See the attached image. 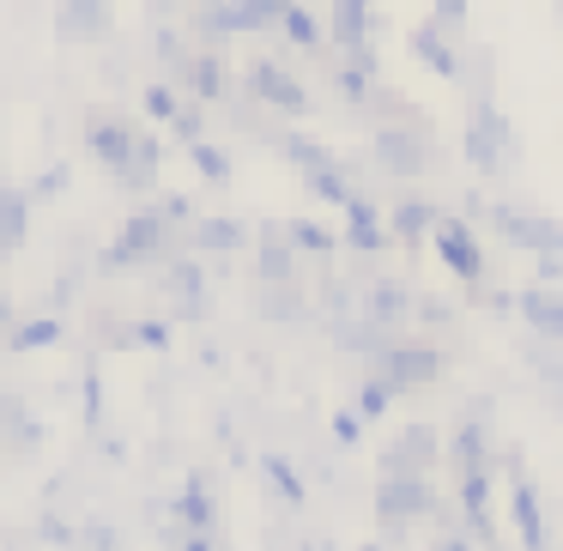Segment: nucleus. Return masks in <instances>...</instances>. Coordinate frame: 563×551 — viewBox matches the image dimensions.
<instances>
[{"label":"nucleus","instance_id":"393cba45","mask_svg":"<svg viewBox=\"0 0 563 551\" xmlns=\"http://www.w3.org/2000/svg\"><path fill=\"white\" fill-rule=\"evenodd\" d=\"M55 31H62V43H74V37L103 43L110 37V0H67L62 19H55Z\"/></svg>","mask_w":563,"mask_h":551},{"label":"nucleus","instance_id":"de8ad7c7","mask_svg":"<svg viewBox=\"0 0 563 551\" xmlns=\"http://www.w3.org/2000/svg\"><path fill=\"white\" fill-rule=\"evenodd\" d=\"M86 425L103 430V376H98V357L86 364Z\"/></svg>","mask_w":563,"mask_h":551},{"label":"nucleus","instance_id":"e433bc0d","mask_svg":"<svg viewBox=\"0 0 563 551\" xmlns=\"http://www.w3.org/2000/svg\"><path fill=\"white\" fill-rule=\"evenodd\" d=\"M110 345H140V352H170L176 345V321H122L110 333Z\"/></svg>","mask_w":563,"mask_h":551},{"label":"nucleus","instance_id":"603ef678","mask_svg":"<svg viewBox=\"0 0 563 551\" xmlns=\"http://www.w3.org/2000/svg\"><path fill=\"white\" fill-rule=\"evenodd\" d=\"M158 212H164L170 224H195V207H188L183 195H164V200H158Z\"/></svg>","mask_w":563,"mask_h":551},{"label":"nucleus","instance_id":"7c9ffc66","mask_svg":"<svg viewBox=\"0 0 563 551\" xmlns=\"http://www.w3.org/2000/svg\"><path fill=\"white\" fill-rule=\"evenodd\" d=\"M273 152H279L291 170H316V164H333V152L321 146L316 134H303V128H273V140H267Z\"/></svg>","mask_w":563,"mask_h":551},{"label":"nucleus","instance_id":"f3484780","mask_svg":"<svg viewBox=\"0 0 563 551\" xmlns=\"http://www.w3.org/2000/svg\"><path fill=\"white\" fill-rule=\"evenodd\" d=\"M442 461H449L454 473H466V466H497V454H490V430H485V418L461 412L454 437H442Z\"/></svg>","mask_w":563,"mask_h":551},{"label":"nucleus","instance_id":"6e6552de","mask_svg":"<svg viewBox=\"0 0 563 551\" xmlns=\"http://www.w3.org/2000/svg\"><path fill=\"white\" fill-rule=\"evenodd\" d=\"M249 91H255V98L267 103L273 115H285V122H303V115L316 110V98H309V91L291 79V67L267 62V55H261V62L249 67Z\"/></svg>","mask_w":563,"mask_h":551},{"label":"nucleus","instance_id":"a878e982","mask_svg":"<svg viewBox=\"0 0 563 551\" xmlns=\"http://www.w3.org/2000/svg\"><path fill=\"white\" fill-rule=\"evenodd\" d=\"M31 188H13L0 183V255H19L25 249V231H31Z\"/></svg>","mask_w":563,"mask_h":551},{"label":"nucleus","instance_id":"4be33fe9","mask_svg":"<svg viewBox=\"0 0 563 551\" xmlns=\"http://www.w3.org/2000/svg\"><path fill=\"white\" fill-rule=\"evenodd\" d=\"M249 224L243 219H195L188 224V249L195 255H212V261H231L236 249H249Z\"/></svg>","mask_w":563,"mask_h":551},{"label":"nucleus","instance_id":"b1692460","mask_svg":"<svg viewBox=\"0 0 563 551\" xmlns=\"http://www.w3.org/2000/svg\"><path fill=\"white\" fill-rule=\"evenodd\" d=\"M158 164H164V140L158 134H140L134 158L115 170V188H122V195H158Z\"/></svg>","mask_w":563,"mask_h":551},{"label":"nucleus","instance_id":"6ab92c4d","mask_svg":"<svg viewBox=\"0 0 563 551\" xmlns=\"http://www.w3.org/2000/svg\"><path fill=\"white\" fill-rule=\"evenodd\" d=\"M255 273H261V285L297 279V243L285 236V219L261 224V236H255Z\"/></svg>","mask_w":563,"mask_h":551},{"label":"nucleus","instance_id":"3c124183","mask_svg":"<svg viewBox=\"0 0 563 551\" xmlns=\"http://www.w3.org/2000/svg\"><path fill=\"white\" fill-rule=\"evenodd\" d=\"M412 316H418V321H430V328H449V321H454V309H449V304H437V297H424V291H418Z\"/></svg>","mask_w":563,"mask_h":551},{"label":"nucleus","instance_id":"c03bdc74","mask_svg":"<svg viewBox=\"0 0 563 551\" xmlns=\"http://www.w3.org/2000/svg\"><path fill=\"white\" fill-rule=\"evenodd\" d=\"M183 152H188V164H195V170L207 176L212 188H224V183H231V158H224V152L212 146V140H195V146H183Z\"/></svg>","mask_w":563,"mask_h":551},{"label":"nucleus","instance_id":"c85d7f7f","mask_svg":"<svg viewBox=\"0 0 563 551\" xmlns=\"http://www.w3.org/2000/svg\"><path fill=\"white\" fill-rule=\"evenodd\" d=\"M188 98H200L207 110H224V103H231V67H224V49H200V67H195Z\"/></svg>","mask_w":563,"mask_h":551},{"label":"nucleus","instance_id":"5fc2aeb1","mask_svg":"<svg viewBox=\"0 0 563 551\" xmlns=\"http://www.w3.org/2000/svg\"><path fill=\"white\" fill-rule=\"evenodd\" d=\"M43 539H49V546H79V527H62V521H43Z\"/></svg>","mask_w":563,"mask_h":551},{"label":"nucleus","instance_id":"ddd939ff","mask_svg":"<svg viewBox=\"0 0 563 551\" xmlns=\"http://www.w3.org/2000/svg\"><path fill=\"white\" fill-rule=\"evenodd\" d=\"M152 62H158V74L170 79V86L188 91L195 86V67H200V49L170 25V19H152Z\"/></svg>","mask_w":563,"mask_h":551},{"label":"nucleus","instance_id":"864d4df0","mask_svg":"<svg viewBox=\"0 0 563 551\" xmlns=\"http://www.w3.org/2000/svg\"><path fill=\"white\" fill-rule=\"evenodd\" d=\"M437 19H442L449 31H461V25H466V0H437Z\"/></svg>","mask_w":563,"mask_h":551},{"label":"nucleus","instance_id":"a18cd8bd","mask_svg":"<svg viewBox=\"0 0 563 551\" xmlns=\"http://www.w3.org/2000/svg\"><path fill=\"white\" fill-rule=\"evenodd\" d=\"M183 98H188L183 86L158 79V86H146V115H152V122H170V115H176V103H183Z\"/></svg>","mask_w":563,"mask_h":551},{"label":"nucleus","instance_id":"20e7f679","mask_svg":"<svg viewBox=\"0 0 563 551\" xmlns=\"http://www.w3.org/2000/svg\"><path fill=\"white\" fill-rule=\"evenodd\" d=\"M376 0H328V43L364 74H376Z\"/></svg>","mask_w":563,"mask_h":551},{"label":"nucleus","instance_id":"c756f323","mask_svg":"<svg viewBox=\"0 0 563 551\" xmlns=\"http://www.w3.org/2000/svg\"><path fill=\"white\" fill-rule=\"evenodd\" d=\"M176 527H207V533H219V509H212V478L207 473H195L176 491Z\"/></svg>","mask_w":563,"mask_h":551},{"label":"nucleus","instance_id":"2eb2a0df","mask_svg":"<svg viewBox=\"0 0 563 551\" xmlns=\"http://www.w3.org/2000/svg\"><path fill=\"white\" fill-rule=\"evenodd\" d=\"M454 503H461L466 527L478 533V546H490V539H497V521H490V466H466V473H454Z\"/></svg>","mask_w":563,"mask_h":551},{"label":"nucleus","instance_id":"f257e3e1","mask_svg":"<svg viewBox=\"0 0 563 551\" xmlns=\"http://www.w3.org/2000/svg\"><path fill=\"white\" fill-rule=\"evenodd\" d=\"M369 164L394 183H418L424 170L442 164V146H437V128L424 122H369Z\"/></svg>","mask_w":563,"mask_h":551},{"label":"nucleus","instance_id":"6e6d98bb","mask_svg":"<svg viewBox=\"0 0 563 551\" xmlns=\"http://www.w3.org/2000/svg\"><path fill=\"white\" fill-rule=\"evenodd\" d=\"M7 328H13V297L0 291V352H7Z\"/></svg>","mask_w":563,"mask_h":551},{"label":"nucleus","instance_id":"39448f33","mask_svg":"<svg viewBox=\"0 0 563 551\" xmlns=\"http://www.w3.org/2000/svg\"><path fill=\"white\" fill-rule=\"evenodd\" d=\"M369 370H382L400 394H418V388H437V382L449 376V357H442L430 340H394V345H382V352L369 357Z\"/></svg>","mask_w":563,"mask_h":551},{"label":"nucleus","instance_id":"5701e85b","mask_svg":"<svg viewBox=\"0 0 563 551\" xmlns=\"http://www.w3.org/2000/svg\"><path fill=\"white\" fill-rule=\"evenodd\" d=\"M285 7H291V0H224V37H261V31H279Z\"/></svg>","mask_w":563,"mask_h":551},{"label":"nucleus","instance_id":"a19ab883","mask_svg":"<svg viewBox=\"0 0 563 551\" xmlns=\"http://www.w3.org/2000/svg\"><path fill=\"white\" fill-rule=\"evenodd\" d=\"M394 400H400V388H394V382L382 376V370H369V376H364V388H357V400H352V406H357V412L369 418V425H376V418L388 412Z\"/></svg>","mask_w":563,"mask_h":551},{"label":"nucleus","instance_id":"2f4dec72","mask_svg":"<svg viewBox=\"0 0 563 551\" xmlns=\"http://www.w3.org/2000/svg\"><path fill=\"white\" fill-rule=\"evenodd\" d=\"M303 183H309V195H316L321 207H345V200L357 195L352 170H345L340 158H333V164H316V170H303Z\"/></svg>","mask_w":563,"mask_h":551},{"label":"nucleus","instance_id":"f704fd0d","mask_svg":"<svg viewBox=\"0 0 563 551\" xmlns=\"http://www.w3.org/2000/svg\"><path fill=\"white\" fill-rule=\"evenodd\" d=\"M279 37L291 43V49H303V55H321V49H328V37H321V25L309 19V0H291V7H285V19H279Z\"/></svg>","mask_w":563,"mask_h":551},{"label":"nucleus","instance_id":"aec40b11","mask_svg":"<svg viewBox=\"0 0 563 551\" xmlns=\"http://www.w3.org/2000/svg\"><path fill=\"white\" fill-rule=\"evenodd\" d=\"M340 212H345V249H357V255H382V249L394 243V231L382 224V212L369 207V195H352Z\"/></svg>","mask_w":563,"mask_h":551},{"label":"nucleus","instance_id":"49530a36","mask_svg":"<svg viewBox=\"0 0 563 551\" xmlns=\"http://www.w3.org/2000/svg\"><path fill=\"white\" fill-rule=\"evenodd\" d=\"M62 195H67V164H49V170L31 183V200H37V207H49V200H62Z\"/></svg>","mask_w":563,"mask_h":551},{"label":"nucleus","instance_id":"58836bf2","mask_svg":"<svg viewBox=\"0 0 563 551\" xmlns=\"http://www.w3.org/2000/svg\"><path fill=\"white\" fill-rule=\"evenodd\" d=\"M285 236L297 243V255H316V261H333V249H340V236L316 219H285Z\"/></svg>","mask_w":563,"mask_h":551},{"label":"nucleus","instance_id":"f8f14e48","mask_svg":"<svg viewBox=\"0 0 563 551\" xmlns=\"http://www.w3.org/2000/svg\"><path fill=\"white\" fill-rule=\"evenodd\" d=\"M490 224H497V236L509 249H527V255H539V249H563V224L545 219V212H515V207H490Z\"/></svg>","mask_w":563,"mask_h":551},{"label":"nucleus","instance_id":"bb28decb","mask_svg":"<svg viewBox=\"0 0 563 551\" xmlns=\"http://www.w3.org/2000/svg\"><path fill=\"white\" fill-rule=\"evenodd\" d=\"M255 309H261L267 321H316V297H309L297 279H279V285H267V291L255 297Z\"/></svg>","mask_w":563,"mask_h":551},{"label":"nucleus","instance_id":"0eeeda50","mask_svg":"<svg viewBox=\"0 0 563 551\" xmlns=\"http://www.w3.org/2000/svg\"><path fill=\"white\" fill-rule=\"evenodd\" d=\"M164 291H170V321L176 328H195V321L212 316V285H207V273H200L195 249H176V255L164 261Z\"/></svg>","mask_w":563,"mask_h":551},{"label":"nucleus","instance_id":"f03ea898","mask_svg":"<svg viewBox=\"0 0 563 551\" xmlns=\"http://www.w3.org/2000/svg\"><path fill=\"white\" fill-rule=\"evenodd\" d=\"M176 249H188V236H176V224L164 219L158 207H146V212H134V219H122V231H115V243L103 249V267H110V273L164 267V261H170Z\"/></svg>","mask_w":563,"mask_h":551},{"label":"nucleus","instance_id":"c9c22d12","mask_svg":"<svg viewBox=\"0 0 563 551\" xmlns=\"http://www.w3.org/2000/svg\"><path fill=\"white\" fill-rule=\"evenodd\" d=\"M261 478H267V491H273L279 503H291V509H303V503H309L303 478H297V466L285 461V454H273V449L261 454Z\"/></svg>","mask_w":563,"mask_h":551},{"label":"nucleus","instance_id":"09e8293b","mask_svg":"<svg viewBox=\"0 0 563 551\" xmlns=\"http://www.w3.org/2000/svg\"><path fill=\"white\" fill-rule=\"evenodd\" d=\"M364 425L369 418L357 412V406L352 412H333V442H340V449H357V442H364Z\"/></svg>","mask_w":563,"mask_h":551},{"label":"nucleus","instance_id":"72a5a7b5","mask_svg":"<svg viewBox=\"0 0 563 551\" xmlns=\"http://www.w3.org/2000/svg\"><path fill=\"white\" fill-rule=\"evenodd\" d=\"M62 316H37V321H13L7 328V352H49V345H62Z\"/></svg>","mask_w":563,"mask_h":551},{"label":"nucleus","instance_id":"4c0bfd02","mask_svg":"<svg viewBox=\"0 0 563 551\" xmlns=\"http://www.w3.org/2000/svg\"><path fill=\"white\" fill-rule=\"evenodd\" d=\"M454 86H466V98H497V55L490 49H466L461 55V79Z\"/></svg>","mask_w":563,"mask_h":551},{"label":"nucleus","instance_id":"7ed1b4c3","mask_svg":"<svg viewBox=\"0 0 563 551\" xmlns=\"http://www.w3.org/2000/svg\"><path fill=\"white\" fill-rule=\"evenodd\" d=\"M437 485H430V473H382L376 485V521L388 527V533H400V527H418L437 515Z\"/></svg>","mask_w":563,"mask_h":551},{"label":"nucleus","instance_id":"423d86ee","mask_svg":"<svg viewBox=\"0 0 563 551\" xmlns=\"http://www.w3.org/2000/svg\"><path fill=\"white\" fill-rule=\"evenodd\" d=\"M430 249H437V261H442V267H449L461 285L490 279V273H485V243H478V224L466 219V212H442V224L430 231Z\"/></svg>","mask_w":563,"mask_h":551},{"label":"nucleus","instance_id":"412c9836","mask_svg":"<svg viewBox=\"0 0 563 551\" xmlns=\"http://www.w3.org/2000/svg\"><path fill=\"white\" fill-rule=\"evenodd\" d=\"M515 316L527 321L533 333H551V340H563V291L558 285H521L515 291Z\"/></svg>","mask_w":563,"mask_h":551},{"label":"nucleus","instance_id":"9d476101","mask_svg":"<svg viewBox=\"0 0 563 551\" xmlns=\"http://www.w3.org/2000/svg\"><path fill=\"white\" fill-rule=\"evenodd\" d=\"M437 466H442V437L430 425H406L376 454V473H437Z\"/></svg>","mask_w":563,"mask_h":551},{"label":"nucleus","instance_id":"ea45409f","mask_svg":"<svg viewBox=\"0 0 563 551\" xmlns=\"http://www.w3.org/2000/svg\"><path fill=\"white\" fill-rule=\"evenodd\" d=\"M369 122H424V110H412V103L400 98L394 86H369Z\"/></svg>","mask_w":563,"mask_h":551},{"label":"nucleus","instance_id":"473e14b6","mask_svg":"<svg viewBox=\"0 0 563 551\" xmlns=\"http://www.w3.org/2000/svg\"><path fill=\"white\" fill-rule=\"evenodd\" d=\"M521 357H527V370H533L545 388H563V340L533 333V340H521Z\"/></svg>","mask_w":563,"mask_h":551},{"label":"nucleus","instance_id":"8fccbe9b","mask_svg":"<svg viewBox=\"0 0 563 551\" xmlns=\"http://www.w3.org/2000/svg\"><path fill=\"white\" fill-rule=\"evenodd\" d=\"M79 285H86V261H67L62 279H55V309H67L79 297Z\"/></svg>","mask_w":563,"mask_h":551},{"label":"nucleus","instance_id":"4d7b16f0","mask_svg":"<svg viewBox=\"0 0 563 551\" xmlns=\"http://www.w3.org/2000/svg\"><path fill=\"white\" fill-rule=\"evenodd\" d=\"M0 454H7V425H0Z\"/></svg>","mask_w":563,"mask_h":551},{"label":"nucleus","instance_id":"cd10ccee","mask_svg":"<svg viewBox=\"0 0 563 551\" xmlns=\"http://www.w3.org/2000/svg\"><path fill=\"white\" fill-rule=\"evenodd\" d=\"M357 291H364V279H340V273H328V261H321V279H316V316H328V321H345V316H357Z\"/></svg>","mask_w":563,"mask_h":551},{"label":"nucleus","instance_id":"9b49d317","mask_svg":"<svg viewBox=\"0 0 563 551\" xmlns=\"http://www.w3.org/2000/svg\"><path fill=\"white\" fill-rule=\"evenodd\" d=\"M86 146H91V158L103 164V170H122L128 158H134V146H140V128L128 122V115H110V110H86Z\"/></svg>","mask_w":563,"mask_h":551},{"label":"nucleus","instance_id":"1a4fd4ad","mask_svg":"<svg viewBox=\"0 0 563 551\" xmlns=\"http://www.w3.org/2000/svg\"><path fill=\"white\" fill-rule=\"evenodd\" d=\"M503 466H509V521L521 546H545V509H539V491L527 478V454L521 449H503Z\"/></svg>","mask_w":563,"mask_h":551},{"label":"nucleus","instance_id":"79ce46f5","mask_svg":"<svg viewBox=\"0 0 563 551\" xmlns=\"http://www.w3.org/2000/svg\"><path fill=\"white\" fill-rule=\"evenodd\" d=\"M328 79H333V91H340L352 110H364L369 103V86H376V74H364L357 62H340V67H328Z\"/></svg>","mask_w":563,"mask_h":551},{"label":"nucleus","instance_id":"4468645a","mask_svg":"<svg viewBox=\"0 0 563 551\" xmlns=\"http://www.w3.org/2000/svg\"><path fill=\"white\" fill-rule=\"evenodd\" d=\"M412 304H418V291L406 279H394V273H376V279H364V291H357V309L376 316V321H388V328L412 321Z\"/></svg>","mask_w":563,"mask_h":551},{"label":"nucleus","instance_id":"a211bd4d","mask_svg":"<svg viewBox=\"0 0 563 551\" xmlns=\"http://www.w3.org/2000/svg\"><path fill=\"white\" fill-rule=\"evenodd\" d=\"M437 224H442V207H437V200H424V195H406L400 207L388 212L394 243H400V249H412V255L430 243V231H437Z\"/></svg>","mask_w":563,"mask_h":551},{"label":"nucleus","instance_id":"dca6fc26","mask_svg":"<svg viewBox=\"0 0 563 551\" xmlns=\"http://www.w3.org/2000/svg\"><path fill=\"white\" fill-rule=\"evenodd\" d=\"M412 55H418V62H424L437 79H461V49H454V31L442 25L437 13L412 25Z\"/></svg>","mask_w":563,"mask_h":551},{"label":"nucleus","instance_id":"37998d69","mask_svg":"<svg viewBox=\"0 0 563 551\" xmlns=\"http://www.w3.org/2000/svg\"><path fill=\"white\" fill-rule=\"evenodd\" d=\"M164 128H170V134L183 140V146H195V140H207V103H200V98H183V103H176V115H170Z\"/></svg>","mask_w":563,"mask_h":551}]
</instances>
